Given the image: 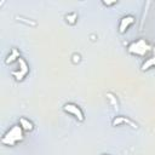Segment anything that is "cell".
<instances>
[{"label": "cell", "instance_id": "obj_10", "mask_svg": "<svg viewBox=\"0 0 155 155\" xmlns=\"http://www.w3.org/2000/svg\"><path fill=\"white\" fill-rule=\"evenodd\" d=\"M65 18H67V22H68V23L74 24V23L76 22V19H78V15H76L75 12H73V13L67 15V16H65Z\"/></svg>", "mask_w": 155, "mask_h": 155}, {"label": "cell", "instance_id": "obj_11", "mask_svg": "<svg viewBox=\"0 0 155 155\" xmlns=\"http://www.w3.org/2000/svg\"><path fill=\"white\" fill-rule=\"evenodd\" d=\"M103 4H104V5H113V4H115V1H111V2H109V1H103Z\"/></svg>", "mask_w": 155, "mask_h": 155}, {"label": "cell", "instance_id": "obj_2", "mask_svg": "<svg viewBox=\"0 0 155 155\" xmlns=\"http://www.w3.org/2000/svg\"><path fill=\"white\" fill-rule=\"evenodd\" d=\"M151 50H153V46L145 39H138L136 41H132L127 47V51L131 54L139 56V57H145L148 53L151 52Z\"/></svg>", "mask_w": 155, "mask_h": 155}, {"label": "cell", "instance_id": "obj_4", "mask_svg": "<svg viewBox=\"0 0 155 155\" xmlns=\"http://www.w3.org/2000/svg\"><path fill=\"white\" fill-rule=\"evenodd\" d=\"M18 64H19V69H18V71H12V75L16 78V80H23L25 76H27V74L29 73V67H28V64H27V62L23 59V58H19L18 59Z\"/></svg>", "mask_w": 155, "mask_h": 155}, {"label": "cell", "instance_id": "obj_8", "mask_svg": "<svg viewBox=\"0 0 155 155\" xmlns=\"http://www.w3.org/2000/svg\"><path fill=\"white\" fill-rule=\"evenodd\" d=\"M19 58H21V53H19V51H18L17 48H12L11 54L7 56V58L5 59V63H6V64H11V63H13L16 59L18 61Z\"/></svg>", "mask_w": 155, "mask_h": 155}, {"label": "cell", "instance_id": "obj_9", "mask_svg": "<svg viewBox=\"0 0 155 155\" xmlns=\"http://www.w3.org/2000/svg\"><path fill=\"white\" fill-rule=\"evenodd\" d=\"M120 124H128V125H131L133 128H137V124H134L132 120H130V119H125L124 116H117L116 119H114V121H113V125L114 126H116V125H120Z\"/></svg>", "mask_w": 155, "mask_h": 155}, {"label": "cell", "instance_id": "obj_7", "mask_svg": "<svg viewBox=\"0 0 155 155\" xmlns=\"http://www.w3.org/2000/svg\"><path fill=\"white\" fill-rule=\"evenodd\" d=\"M151 53L153 56L149 57L143 64H142V70H148L153 67H155V46H153V50H151Z\"/></svg>", "mask_w": 155, "mask_h": 155}, {"label": "cell", "instance_id": "obj_5", "mask_svg": "<svg viewBox=\"0 0 155 155\" xmlns=\"http://www.w3.org/2000/svg\"><path fill=\"white\" fill-rule=\"evenodd\" d=\"M136 22V18L131 15H127V16H124L121 19H120V24H119V33L120 34H124L133 23Z\"/></svg>", "mask_w": 155, "mask_h": 155}, {"label": "cell", "instance_id": "obj_1", "mask_svg": "<svg viewBox=\"0 0 155 155\" xmlns=\"http://www.w3.org/2000/svg\"><path fill=\"white\" fill-rule=\"evenodd\" d=\"M24 138V131L19 125H13L2 137H1V143L5 145H16L18 142H22Z\"/></svg>", "mask_w": 155, "mask_h": 155}, {"label": "cell", "instance_id": "obj_6", "mask_svg": "<svg viewBox=\"0 0 155 155\" xmlns=\"http://www.w3.org/2000/svg\"><path fill=\"white\" fill-rule=\"evenodd\" d=\"M19 126L22 127V130L24 132H30V131L34 130V124L30 120H28L27 117H21L19 119Z\"/></svg>", "mask_w": 155, "mask_h": 155}, {"label": "cell", "instance_id": "obj_3", "mask_svg": "<svg viewBox=\"0 0 155 155\" xmlns=\"http://www.w3.org/2000/svg\"><path fill=\"white\" fill-rule=\"evenodd\" d=\"M63 110L70 115H73L76 120L79 121H84L85 120V116H84V113L82 110L80 109V107H78L76 104L74 103H65L64 107H63Z\"/></svg>", "mask_w": 155, "mask_h": 155}, {"label": "cell", "instance_id": "obj_12", "mask_svg": "<svg viewBox=\"0 0 155 155\" xmlns=\"http://www.w3.org/2000/svg\"><path fill=\"white\" fill-rule=\"evenodd\" d=\"M102 155H108V154H102Z\"/></svg>", "mask_w": 155, "mask_h": 155}]
</instances>
